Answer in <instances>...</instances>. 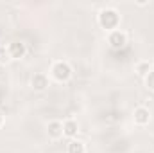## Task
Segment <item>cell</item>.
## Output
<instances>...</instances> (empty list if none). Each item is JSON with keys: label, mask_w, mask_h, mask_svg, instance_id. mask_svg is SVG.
I'll use <instances>...</instances> for the list:
<instances>
[{"label": "cell", "mask_w": 154, "mask_h": 153, "mask_svg": "<svg viewBox=\"0 0 154 153\" xmlns=\"http://www.w3.org/2000/svg\"><path fill=\"white\" fill-rule=\"evenodd\" d=\"M118 22H120V16H118V13L115 9H102L100 15H99V24H100L102 29L113 31V29H116Z\"/></svg>", "instance_id": "1"}, {"label": "cell", "mask_w": 154, "mask_h": 153, "mask_svg": "<svg viewBox=\"0 0 154 153\" xmlns=\"http://www.w3.org/2000/svg\"><path fill=\"white\" fill-rule=\"evenodd\" d=\"M52 76L56 77L57 81H66L68 77L72 76V69H70V65L66 61H57L52 67Z\"/></svg>", "instance_id": "2"}, {"label": "cell", "mask_w": 154, "mask_h": 153, "mask_svg": "<svg viewBox=\"0 0 154 153\" xmlns=\"http://www.w3.org/2000/svg\"><path fill=\"white\" fill-rule=\"evenodd\" d=\"M7 50H9V58H11V60H20V58L25 56L27 47H25L23 41H11V43L7 45Z\"/></svg>", "instance_id": "3"}, {"label": "cell", "mask_w": 154, "mask_h": 153, "mask_svg": "<svg viewBox=\"0 0 154 153\" xmlns=\"http://www.w3.org/2000/svg\"><path fill=\"white\" fill-rule=\"evenodd\" d=\"M108 41H109L111 49H122V47L127 43V38H125V34H124L122 31H111Z\"/></svg>", "instance_id": "4"}, {"label": "cell", "mask_w": 154, "mask_h": 153, "mask_svg": "<svg viewBox=\"0 0 154 153\" xmlns=\"http://www.w3.org/2000/svg\"><path fill=\"white\" fill-rule=\"evenodd\" d=\"M149 119H151V114H149V110L145 106H138L134 110V122L136 124H147Z\"/></svg>", "instance_id": "5"}, {"label": "cell", "mask_w": 154, "mask_h": 153, "mask_svg": "<svg viewBox=\"0 0 154 153\" xmlns=\"http://www.w3.org/2000/svg\"><path fill=\"white\" fill-rule=\"evenodd\" d=\"M31 85H32L34 90H45V88L48 86V79H47L45 74H34L32 81H31Z\"/></svg>", "instance_id": "6"}, {"label": "cell", "mask_w": 154, "mask_h": 153, "mask_svg": "<svg viewBox=\"0 0 154 153\" xmlns=\"http://www.w3.org/2000/svg\"><path fill=\"white\" fill-rule=\"evenodd\" d=\"M77 132H79V126H77V122L74 119H68V121L63 124V135H66V137H75Z\"/></svg>", "instance_id": "7"}, {"label": "cell", "mask_w": 154, "mask_h": 153, "mask_svg": "<svg viewBox=\"0 0 154 153\" xmlns=\"http://www.w3.org/2000/svg\"><path fill=\"white\" fill-rule=\"evenodd\" d=\"M48 135H50L52 139L61 137V135H63V124H61L59 121H52V122H48Z\"/></svg>", "instance_id": "8"}, {"label": "cell", "mask_w": 154, "mask_h": 153, "mask_svg": "<svg viewBox=\"0 0 154 153\" xmlns=\"http://www.w3.org/2000/svg\"><path fill=\"white\" fill-rule=\"evenodd\" d=\"M136 72H138V76L147 77L149 76V72H151V63H149V61H142V63H138V65H136Z\"/></svg>", "instance_id": "9"}, {"label": "cell", "mask_w": 154, "mask_h": 153, "mask_svg": "<svg viewBox=\"0 0 154 153\" xmlns=\"http://www.w3.org/2000/svg\"><path fill=\"white\" fill-rule=\"evenodd\" d=\"M68 153H84V144L81 141H70L68 142Z\"/></svg>", "instance_id": "10"}, {"label": "cell", "mask_w": 154, "mask_h": 153, "mask_svg": "<svg viewBox=\"0 0 154 153\" xmlns=\"http://www.w3.org/2000/svg\"><path fill=\"white\" fill-rule=\"evenodd\" d=\"M7 60H11V58H9V50H7L5 45H0V63H4V61H7Z\"/></svg>", "instance_id": "11"}, {"label": "cell", "mask_w": 154, "mask_h": 153, "mask_svg": "<svg viewBox=\"0 0 154 153\" xmlns=\"http://www.w3.org/2000/svg\"><path fill=\"white\" fill-rule=\"evenodd\" d=\"M145 83H147V86H149V88L154 92V72H152V70L149 72V76L145 77Z\"/></svg>", "instance_id": "12"}, {"label": "cell", "mask_w": 154, "mask_h": 153, "mask_svg": "<svg viewBox=\"0 0 154 153\" xmlns=\"http://www.w3.org/2000/svg\"><path fill=\"white\" fill-rule=\"evenodd\" d=\"M2 122H4V115H2V112H0V126H2Z\"/></svg>", "instance_id": "13"}]
</instances>
